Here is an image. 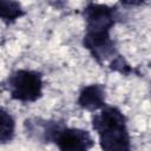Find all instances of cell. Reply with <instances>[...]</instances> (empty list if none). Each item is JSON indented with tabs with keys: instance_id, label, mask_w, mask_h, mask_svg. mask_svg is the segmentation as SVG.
I'll return each mask as SVG.
<instances>
[{
	"instance_id": "1",
	"label": "cell",
	"mask_w": 151,
	"mask_h": 151,
	"mask_svg": "<svg viewBox=\"0 0 151 151\" xmlns=\"http://www.w3.org/2000/svg\"><path fill=\"white\" fill-rule=\"evenodd\" d=\"M81 17L85 21L83 47L99 65H103L118 53L116 41L111 37V31L119 18L118 8L106 4L88 2L81 9Z\"/></svg>"
},
{
	"instance_id": "2",
	"label": "cell",
	"mask_w": 151,
	"mask_h": 151,
	"mask_svg": "<svg viewBox=\"0 0 151 151\" xmlns=\"http://www.w3.org/2000/svg\"><path fill=\"white\" fill-rule=\"evenodd\" d=\"M91 125L98 136L101 150H131V136L127 127V117L118 106L105 104L100 110L92 113Z\"/></svg>"
},
{
	"instance_id": "3",
	"label": "cell",
	"mask_w": 151,
	"mask_h": 151,
	"mask_svg": "<svg viewBox=\"0 0 151 151\" xmlns=\"http://www.w3.org/2000/svg\"><path fill=\"white\" fill-rule=\"evenodd\" d=\"M0 88L13 100L24 104L35 103L44 96V76L37 70L18 68L0 83Z\"/></svg>"
},
{
	"instance_id": "4",
	"label": "cell",
	"mask_w": 151,
	"mask_h": 151,
	"mask_svg": "<svg viewBox=\"0 0 151 151\" xmlns=\"http://www.w3.org/2000/svg\"><path fill=\"white\" fill-rule=\"evenodd\" d=\"M53 144L61 151H87L94 146V138L90 131L65 123L57 132Z\"/></svg>"
},
{
	"instance_id": "5",
	"label": "cell",
	"mask_w": 151,
	"mask_h": 151,
	"mask_svg": "<svg viewBox=\"0 0 151 151\" xmlns=\"http://www.w3.org/2000/svg\"><path fill=\"white\" fill-rule=\"evenodd\" d=\"M65 124L59 119H46L41 117H31L24 120V131L26 136L41 144H53V139L59 129Z\"/></svg>"
},
{
	"instance_id": "6",
	"label": "cell",
	"mask_w": 151,
	"mask_h": 151,
	"mask_svg": "<svg viewBox=\"0 0 151 151\" xmlns=\"http://www.w3.org/2000/svg\"><path fill=\"white\" fill-rule=\"evenodd\" d=\"M77 104L80 109L91 113L100 110L106 104V86L105 84L93 83L83 86L78 93Z\"/></svg>"
},
{
	"instance_id": "7",
	"label": "cell",
	"mask_w": 151,
	"mask_h": 151,
	"mask_svg": "<svg viewBox=\"0 0 151 151\" xmlns=\"http://www.w3.org/2000/svg\"><path fill=\"white\" fill-rule=\"evenodd\" d=\"M26 15V11L19 0H0V20L9 26Z\"/></svg>"
},
{
	"instance_id": "8",
	"label": "cell",
	"mask_w": 151,
	"mask_h": 151,
	"mask_svg": "<svg viewBox=\"0 0 151 151\" xmlns=\"http://www.w3.org/2000/svg\"><path fill=\"white\" fill-rule=\"evenodd\" d=\"M17 123L13 114L0 106V144H8L15 138Z\"/></svg>"
},
{
	"instance_id": "9",
	"label": "cell",
	"mask_w": 151,
	"mask_h": 151,
	"mask_svg": "<svg viewBox=\"0 0 151 151\" xmlns=\"http://www.w3.org/2000/svg\"><path fill=\"white\" fill-rule=\"evenodd\" d=\"M109 61H110L109 63V68L113 72H117V73H119L122 76H125V77H129L131 74L139 76V72L130 65V63L125 59L124 55H122L119 53H117L114 57H112Z\"/></svg>"
},
{
	"instance_id": "10",
	"label": "cell",
	"mask_w": 151,
	"mask_h": 151,
	"mask_svg": "<svg viewBox=\"0 0 151 151\" xmlns=\"http://www.w3.org/2000/svg\"><path fill=\"white\" fill-rule=\"evenodd\" d=\"M119 1L124 6H133V7L142 6V5H145L149 2V0H119Z\"/></svg>"
}]
</instances>
